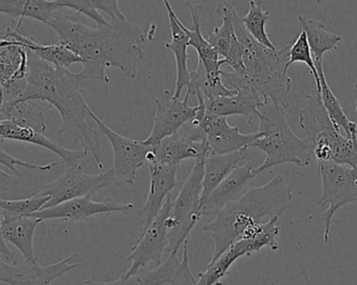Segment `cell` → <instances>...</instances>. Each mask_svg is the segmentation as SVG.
Wrapping results in <instances>:
<instances>
[{"label":"cell","instance_id":"6da1fadb","mask_svg":"<svg viewBox=\"0 0 357 285\" xmlns=\"http://www.w3.org/2000/svg\"><path fill=\"white\" fill-rule=\"evenodd\" d=\"M75 15L56 12L47 23L58 35L60 43L83 59L82 82L98 79L110 83L107 68H117L129 79L137 77V64L146 52L142 44L146 37L138 25L125 20L112 21L111 25L92 27Z\"/></svg>","mask_w":357,"mask_h":285},{"label":"cell","instance_id":"7a4b0ae2","mask_svg":"<svg viewBox=\"0 0 357 285\" xmlns=\"http://www.w3.org/2000/svg\"><path fill=\"white\" fill-rule=\"evenodd\" d=\"M24 87L10 104L2 106L0 119L8 118L22 105L33 100L47 102L56 108L62 119L59 134H68L79 142L83 150L91 154L98 169H104L100 158V141L98 131L87 123L90 107L81 90L79 73L52 66L27 49V70Z\"/></svg>","mask_w":357,"mask_h":285},{"label":"cell","instance_id":"3957f363","mask_svg":"<svg viewBox=\"0 0 357 285\" xmlns=\"http://www.w3.org/2000/svg\"><path fill=\"white\" fill-rule=\"evenodd\" d=\"M293 199L291 187L282 175H277L262 186H252L241 199L227 205L203 226V231L213 240L209 263L241 238L257 236L266 217H280Z\"/></svg>","mask_w":357,"mask_h":285},{"label":"cell","instance_id":"277c9868","mask_svg":"<svg viewBox=\"0 0 357 285\" xmlns=\"http://www.w3.org/2000/svg\"><path fill=\"white\" fill-rule=\"evenodd\" d=\"M233 24L241 48L243 71L241 75L220 71L222 83L231 89L252 90L266 100H272L284 105L293 86L287 75L289 52L294 40L281 48L271 49L256 41L243 27L241 17L234 10Z\"/></svg>","mask_w":357,"mask_h":285},{"label":"cell","instance_id":"5b68a950","mask_svg":"<svg viewBox=\"0 0 357 285\" xmlns=\"http://www.w3.org/2000/svg\"><path fill=\"white\" fill-rule=\"evenodd\" d=\"M258 130L261 136L250 148H258L266 159L254 169V176L278 165L294 163L300 167H310L312 160V144L301 139L287 121L285 106L270 100L258 110Z\"/></svg>","mask_w":357,"mask_h":285},{"label":"cell","instance_id":"8992f818","mask_svg":"<svg viewBox=\"0 0 357 285\" xmlns=\"http://www.w3.org/2000/svg\"><path fill=\"white\" fill-rule=\"evenodd\" d=\"M209 152L197 157L190 173L183 183L177 197L172 201L171 211L167 219L169 246L167 252H178L186 242L202 215V192H203L204 161Z\"/></svg>","mask_w":357,"mask_h":285},{"label":"cell","instance_id":"52a82bcc","mask_svg":"<svg viewBox=\"0 0 357 285\" xmlns=\"http://www.w3.org/2000/svg\"><path fill=\"white\" fill-rule=\"evenodd\" d=\"M31 102L17 108L8 118L0 119V140H14L41 146L60 157L66 167H79V161L88 155L85 150H69L44 135L46 125L44 121V110L29 112Z\"/></svg>","mask_w":357,"mask_h":285},{"label":"cell","instance_id":"ba28073f","mask_svg":"<svg viewBox=\"0 0 357 285\" xmlns=\"http://www.w3.org/2000/svg\"><path fill=\"white\" fill-rule=\"evenodd\" d=\"M318 169L322 183V192L318 203L320 206L327 207L322 215L325 227L324 242L327 244L335 213L345 205L357 202V167L333 161H320Z\"/></svg>","mask_w":357,"mask_h":285},{"label":"cell","instance_id":"9c48e42d","mask_svg":"<svg viewBox=\"0 0 357 285\" xmlns=\"http://www.w3.org/2000/svg\"><path fill=\"white\" fill-rule=\"evenodd\" d=\"M197 107L199 111L190 121L191 131L188 135L197 141L205 140L212 154H231L250 148L251 144L261 136L259 131L241 133L238 127H232L228 123V117L210 114L204 107Z\"/></svg>","mask_w":357,"mask_h":285},{"label":"cell","instance_id":"30bf717a","mask_svg":"<svg viewBox=\"0 0 357 285\" xmlns=\"http://www.w3.org/2000/svg\"><path fill=\"white\" fill-rule=\"evenodd\" d=\"M278 219L279 217H271L257 236L235 242L216 261L209 263L206 271L199 274V279L193 285H222V280L230 273L231 267L237 259L259 252L264 247L273 251L278 250L280 248L277 240L280 232V227L277 225Z\"/></svg>","mask_w":357,"mask_h":285},{"label":"cell","instance_id":"8fae6325","mask_svg":"<svg viewBox=\"0 0 357 285\" xmlns=\"http://www.w3.org/2000/svg\"><path fill=\"white\" fill-rule=\"evenodd\" d=\"M88 113L112 146L113 164L111 169L114 173L115 185H135L138 171L146 165L152 146H146L142 140L132 139L113 131L96 116L91 109Z\"/></svg>","mask_w":357,"mask_h":285},{"label":"cell","instance_id":"7c38bea8","mask_svg":"<svg viewBox=\"0 0 357 285\" xmlns=\"http://www.w3.org/2000/svg\"><path fill=\"white\" fill-rule=\"evenodd\" d=\"M115 185L114 173L112 169L98 174L88 175L79 167H66L64 173L52 182L40 186L38 194L48 196L50 202L44 208L56 206L65 201L79 197L89 196L100 192L102 188Z\"/></svg>","mask_w":357,"mask_h":285},{"label":"cell","instance_id":"4fadbf2b","mask_svg":"<svg viewBox=\"0 0 357 285\" xmlns=\"http://www.w3.org/2000/svg\"><path fill=\"white\" fill-rule=\"evenodd\" d=\"M172 201L173 198L169 194L154 221L148 228L142 230L139 240L127 257V261L131 265L125 275H133L144 269L150 263H154L156 265H160L163 253L169 246L167 219L171 211Z\"/></svg>","mask_w":357,"mask_h":285},{"label":"cell","instance_id":"5bb4252c","mask_svg":"<svg viewBox=\"0 0 357 285\" xmlns=\"http://www.w3.org/2000/svg\"><path fill=\"white\" fill-rule=\"evenodd\" d=\"M190 95V90L187 89L184 100H181L174 98L169 90L165 89L155 100L156 113L153 118L152 131L146 139L142 140L146 146H155L165 138L178 133L181 128L195 118L199 107L189 105Z\"/></svg>","mask_w":357,"mask_h":285},{"label":"cell","instance_id":"9a60e30c","mask_svg":"<svg viewBox=\"0 0 357 285\" xmlns=\"http://www.w3.org/2000/svg\"><path fill=\"white\" fill-rule=\"evenodd\" d=\"M75 256L71 254L59 263L48 265H39L25 259L16 261L2 259L0 282L10 285H52L54 280L83 265V263H71Z\"/></svg>","mask_w":357,"mask_h":285},{"label":"cell","instance_id":"2e32d148","mask_svg":"<svg viewBox=\"0 0 357 285\" xmlns=\"http://www.w3.org/2000/svg\"><path fill=\"white\" fill-rule=\"evenodd\" d=\"M134 208L135 205L133 203L123 204L110 199L96 202L92 200V196L89 194V196L65 201L56 206L42 209L31 215L41 222L47 221V219L81 222L98 215H109L112 213H127L133 210Z\"/></svg>","mask_w":357,"mask_h":285},{"label":"cell","instance_id":"e0dca14e","mask_svg":"<svg viewBox=\"0 0 357 285\" xmlns=\"http://www.w3.org/2000/svg\"><path fill=\"white\" fill-rule=\"evenodd\" d=\"M254 178L251 163L237 165L204 202L202 215H214L227 205L241 199L252 187Z\"/></svg>","mask_w":357,"mask_h":285},{"label":"cell","instance_id":"ac0fdd59","mask_svg":"<svg viewBox=\"0 0 357 285\" xmlns=\"http://www.w3.org/2000/svg\"><path fill=\"white\" fill-rule=\"evenodd\" d=\"M150 171V190L144 205V229L148 228L162 209L163 204L171 192L180 185L177 180L178 167L161 164L155 160L146 163Z\"/></svg>","mask_w":357,"mask_h":285},{"label":"cell","instance_id":"d6986e66","mask_svg":"<svg viewBox=\"0 0 357 285\" xmlns=\"http://www.w3.org/2000/svg\"><path fill=\"white\" fill-rule=\"evenodd\" d=\"M203 100L206 112L226 117L241 115L245 117L248 123L251 125L255 119H257L260 107L264 106L270 100H266L259 94L245 88V89L237 90L236 93L233 95L220 96L213 100Z\"/></svg>","mask_w":357,"mask_h":285},{"label":"cell","instance_id":"ffe728a7","mask_svg":"<svg viewBox=\"0 0 357 285\" xmlns=\"http://www.w3.org/2000/svg\"><path fill=\"white\" fill-rule=\"evenodd\" d=\"M206 152H209V150L205 140L197 141L190 136L175 133L152 146L148 161L155 160L161 164L180 167L182 161L187 159L195 160L197 157Z\"/></svg>","mask_w":357,"mask_h":285},{"label":"cell","instance_id":"44dd1931","mask_svg":"<svg viewBox=\"0 0 357 285\" xmlns=\"http://www.w3.org/2000/svg\"><path fill=\"white\" fill-rule=\"evenodd\" d=\"M167 16H169V26H171L172 41L165 44L167 49L171 50L175 56L176 61V87L174 92V98H180L183 88L189 87L190 85V71L187 66L189 54V41L185 31L182 29V21L178 19L174 8H172L169 0H163Z\"/></svg>","mask_w":357,"mask_h":285},{"label":"cell","instance_id":"7402d4cb","mask_svg":"<svg viewBox=\"0 0 357 285\" xmlns=\"http://www.w3.org/2000/svg\"><path fill=\"white\" fill-rule=\"evenodd\" d=\"M183 4L188 8L191 20H192L193 23V29H189L182 22L183 31H185L187 37H188L189 47L191 46V47L197 50V56H199L197 60L201 61L210 79H222V75H220L222 66L220 64V56H218L215 48L202 35L201 19L202 13H203V6L202 4L191 3V2H184Z\"/></svg>","mask_w":357,"mask_h":285},{"label":"cell","instance_id":"603a6c76","mask_svg":"<svg viewBox=\"0 0 357 285\" xmlns=\"http://www.w3.org/2000/svg\"><path fill=\"white\" fill-rule=\"evenodd\" d=\"M41 223L39 219L27 217H6L2 215L0 232L6 242H10L18 249L23 259L29 263H37V257L33 249V236L36 228Z\"/></svg>","mask_w":357,"mask_h":285},{"label":"cell","instance_id":"cb8c5ba5","mask_svg":"<svg viewBox=\"0 0 357 285\" xmlns=\"http://www.w3.org/2000/svg\"><path fill=\"white\" fill-rule=\"evenodd\" d=\"M249 148H243L231 154H209L204 161L203 192H202L201 207L207 200L211 192L218 187V184L249 156Z\"/></svg>","mask_w":357,"mask_h":285},{"label":"cell","instance_id":"d4e9b609","mask_svg":"<svg viewBox=\"0 0 357 285\" xmlns=\"http://www.w3.org/2000/svg\"><path fill=\"white\" fill-rule=\"evenodd\" d=\"M178 252L169 253L165 263L153 270L142 269L133 275L123 274L119 279L111 282H100L88 279L83 285H165L169 284L180 267Z\"/></svg>","mask_w":357,"mask_h":285},{"label":"cell","instance_id":"484cf974","mask_svg":"<svg viewBox=\"0 0 357 285\" xmlns=\"http://www.w3.org/2000/svg\"><path fill=\"white\" fill-rule=\"evenodd\" d=\"M302 31H305L310 44L312 59L316 65L317 71H324L323 58L326 52L337 50V45L343 40L341 35L327 31L324 23L316 19L305 16L298 17Z\"/></svg>","mask_w":357,"mask_h":285},{"label":"cell","instance_id":"4316f807","mask_svg":"<svg viewBox=\"0 0 357 285\" xmlns=\"http://www.w3.org/2000/svg\"><path fill=\"white\" fill-rule=\"evenodd\" d=\"M10 33L15 39L20 41L26 49L31 50L38 58L52 66L68 69L75 64H84L83 59L79 58L60 42L50 45L38 43L33 38L22 35L18 31V27L10 29Z\"/></svg>","mask_w":357,"mask_h":285},{"label":"cell","instance_id":"83f0119b","mask_svg":"<svg viewBox=\"0 0 357 285\" xmlns=\"http://www.w3.org/2000/svg\"><path fill=\"white\" fill-rule=\"evenodd\" d=\"M61 8L54 0H0V14L19 18L18 22L31 18L47 24Z\"/></svg>","mask_w":357,"mask_h":285},{"label":"cell","instance_id":"f1b7e54d","mask_svg":"<svg viewBox=\"0 0 357 285\" xmlns=\"http://www.w3.org/2000/svg\"><path fill=\"white\" fill-rule=\"evenodd\" d=\"M215 10L216 14L220 17L222 23L220 26L214 27L213 31L208 36L207 40L215 48L220 58L222 56V59H225L228 56L233 40L236 37L233 24L235 8L230 2L224 0L216 4Z\"/></svg>","mask_w":357,"mask_h":285},{"label":"cell","instance_id":"f546056e","mask_svg":"<svg viewBox=\"0 0 357 285\" xmlns=\"http://www.w3.org/2000/svg\"><path fill=\"white\" fill-rule=\"evenodd\" d=\"M319 77H320L321 90L320 92H318V94L320 95L323 106H324L326 112L328 113L331 121L340 130H343L348 137L357 136V125L356 121H350L348 118L341 102H340V100H337V96L331 90L324 71L319 72Z\"/></svg>","mask_w":357,"mask_h":285},{"label":"cell","instance_id":"4dcf8cb0","mask_svg":"<svg viewBox=\"0 0 357 285\" xmlns=\"http://www.w3.org/2000/svg\"><path fill=\"white\" fill-rule=\"evenodd\" d=\"M187 89L190 90L191 94H195V98L205 100L233 95L237 92V90L227 87L222 79H210L199 60H197V68L190 71V85Z\"/></svg>","mask_w":357,"mask_h":285},{"label":"cell","instance_id":"1f68e13d","mask_svg":"<svg viewBox=\"0 0 357 285\" xmlns=\"http://www.w3.org/2000/svg\"><path fill=\"white\" fill-rule=\"evenodd\" d=\"M56 165H59L56 161L50 162V164H33L12 156L0 146V190L6 192L18 183V178L22 176L18 167L33 169V171H47Z\"/></svg>","mask_w":357,"mask_h":285},{"label":"cell","instance_id":"d6a6232c","mask_svg":"<svg viewBox=\"0 0 357 285\" xmlns=\"http://www.w3.org/2000/svg\"><path fill=\"white\" fill-rule=\"evenodd\" d=\"M270 18V10H262V0H249V10L241 21L256 41L271 49H276V44L273 43L266 31V22Z\"/></svg>","mask_w":357,"mask_h":285},{"label":"cell","instance_id":"836d02e7","mask_svg":"<svg viewBox=\"0 0 357 285\" xmlns=\"http://www.w3.org/2000/svg\"><path fill=\"white\" fill-rule=\"evenodd\" d=\"M48 196L36 192L31 198L22 199V200H1L0 199V209L2 215L6 217H27L33 215L38 211L42 210L45 205L50 202Z\"/></svg>","mask_w":357,"mask_h":285},{"label":"cell","instance_id":"e575fe53","mask_svg":"<svg viewBox=\"0 0 357 285\" xmlns=\"http://www.w3.org/2000/svg\"><path fill=\"white\" fill-rule=\"evenodd\" d=\"M297 62L304 63L310 68V72L314 75V81H316L317 92H320V77H319L318 71H317L316 65H314V59H312V52H310L307 37H306L304 31H301L297 39L294 40L291 48H289V62L287 64V70H289L291 65Z\"/></svg>","mask_w":357,"mask_h":285},{"label":"cell","instance_id":"d590c367","mask_svg":"<svg viewBox=\"0 0 357 285\" xmlns=\"http://www.w3.org/2000/svg\"><path fill=\"white\" fill-rule=\"evenodd\" d=\"M54 1L62 8H71V10H75L77 15L83 14L89 17L98 25H106V26L111 25L110 21L107 20L102 15H100L90 0H54Z\"/></svg>","mask_w":357,"mask_h":285},{"label":"cell","instance_id":"8d00e7d4","mask_svg":"<svg viewBox=\"0 0 357 285\" xmlns=\"http://www.w3.org/2000/svg\"><path fill=\"white\" fill-rule=\"evenodd\" d=\"M195 282H197V279L193 276L190 265H189L188 240H187L183 244V254L180 267L169 285H193Z\"/></svg>","mask_w":357,"mask_h":285},{"label":"cell","instance_id":"74e56055","mask_svg":"<svg viewBox=\"0 0 357 285\" xmlns=\"http://www.w3.org/2000/svg\"><path fill=\"white\" fill-rule=\"evenodd\" d=\"M98 12L105 13L112 21L125 20L126 16L119 8V0H90Z\"/></svg>","mask_w":357,"mask_h":285},{"label":"cell","instance_id":"f35d334b","mask_svg":"<svg viewBox=\"0 0 357 285\" xmlns=\"http://www.w3.org/2000/svg\"><path fill=\"white\" fill-rule=\"evenodd\" d=\"M8 46H22V47H24L18 40L15 39L12 36L8 35L6 31H2V33H0V49L8 47Z\"/></svg>","mask_w":357,"mask_h":285},{"label":"cell","instance_id":"ab89813d","mask_svg":"<svg viewBox=\"0 0 357 285\" xmlns=\"http://www.w3.org/2000/svg\"><path fill=\"white\" fill-rule=\"evenodd\" d=\"M329 1V0H316L317 3L322 4L324 2Z\"/></svg>","mask_w":357,"mask_h":285},{"label":"cell","instance_id":"60d3db41","mask_svg":"<svg viewBox=\"0 0 357 285\" xmlns=\"http://www.w3.org/2000/svg\"><path fill=\"white\" fill-rule=\"evenodd\" d=\"M354 87H356V112H357V79H356V85H354Z\"/></svg>","mask_w":357,"mask_h":285},{"label":"cell","instance_id":"b9f144b4","mask_svg":"<svg viewBox=\"0 0 357 285\" xmlns=\"http://www.w3.org/2000/svg\"><path fill=\"white\" fill-rule=\"evenodd\" d=\"M1 219H2V211H1V209H0V224H1Z\"/></svg>","mask_w":357,"mask_h":285},{"label":"cell","instance_id":"7bdbcfd3","mask_svg":"<svg viewBox=\"0 0 357 285\" xmlns=\"http://www.w3.org/2000/svg\"><path fill=\"white\" fill-rule=\"evenodd\" d=\"M356 125H357V121H356Z\"/></svg>","mask_w":357,"mask_h":285}]
</instances>
